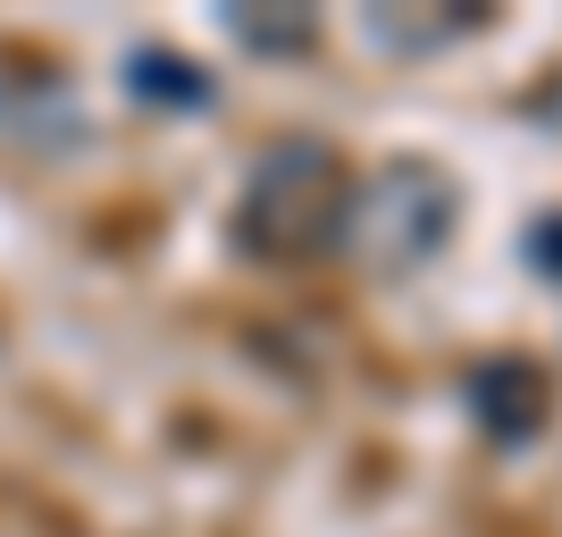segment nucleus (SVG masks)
Segmentation results:
<instances>
[{"label":"nucleus","instance_id":"6","mask_svg":"<svg viewBox=\"0 0 562 537\" xmlns=\"http://www.w3.org/2000/svg\"><path fill=\"white\" fill-rule=\"evenodd\" d=\"M520 253L538 260L546 278H562V211H554V219H538V227H529V244H520Z\"/></svg>","mask_w":562,"mask_h":537},{"label":"nucleus","instance_id":"3","mask_svg":"<svg viewBox=\"0 0 562 537\" xmlns=\"http://www.w3.org/2000/svg\"><path fill=\"white\" fill-rule=\"evenodd\" d=\"M470 412H479V428L495 445H529L546 428V378L520 353H495V361L470 370Z\"/></svg>","mask_w":562,"mask_h":537},{"label":"nucleus","instance_id":"4","mask_svg":"<svg viewBox=\"0 0 562 537\" xmlns=\"http://www.w3.org/2000/svg\"><path fill=\"white\" fill-rule=\"evenodd\" d=\"M126 93L151 101V110H211L218 85H211V68H202V59L143 43V51H126Z\"/></svg>","mask_w":562,"mask_h":537},{"label":"nucleus","instance_id":"2","mask_svg":"<svg viewBox=\"0 0 562 537\" xmlns=\"http://www.w3.org/2000/svg\"><path fill=\"white\" fill-rule=\"evenodd\" d=\"M345 219V177H336L328 143L285 135L260 152V168L244 177V211H235V244L260 260H303L319 244H336Z\"/></svg>","mask_w":562,"mask_h":537},{"label":"nucleus","instance_id":"5","mask_svg":"<svg viewBox=\"0 0 562 537\" xmlns=\"http://www.w3.org/2000/svg\"><path fill=\"white\" fill-rule=\"evenodd\" d=\"M227 25H235V43H244V51H303L311 34H319V18H311V9H285V18H252V9H227Z\"/></svg>","mask_w":562,"mask_h":537},{"label":"nucleus","instance_id":"1","mask_svg":"<svg viewBox=\"0 0 562 537\" xmlns=\"http://www.w3.org/2000/svg\"><path fill=\"white\" fill-rule=\"evenodd\" d=\"M453 211H462V193H453L446 168H428V160H386V168H370V177L345 193L336 253L361 260L370 278H412V269H428V260L446 253Z\"/></svg>","mask_w":562,"mask_h":537}]
</instances>
